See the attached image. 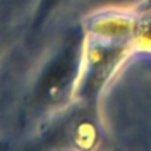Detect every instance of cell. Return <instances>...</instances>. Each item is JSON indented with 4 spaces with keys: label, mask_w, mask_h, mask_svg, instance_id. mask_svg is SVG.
<instances>
[{
    "label": "cell",
    "mask_w": 151,
    "mask_h": 151,
    "mask_svg": "<svg viewBox=\"0 0 151 151\" xmlns=\"http://www.w3.org/2000/svg\"><path fill=\"white\" fill-rule=\"evenodd\" d=\"M81 48L76 40L61 48L41 72L36 96L44 102H57L73 85L81 66Z\"/></svg>",
    "instance_id": "1"
},
{
    "label": "cell",
    "mask_w": 151,
    "mask_h": 151,
    "mask_svg": "<svg viewBox=\"0 0 151 151\" xmlns=\"http://www.w3.org/2000/svg\"><path fill=\"white\" fill-rule=\"evenodd\" d=\"M0 151H7V146L4 143H1V142H0Z\"/></svg>",
    "instance_id": "2"
}]
</instances>
